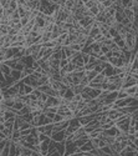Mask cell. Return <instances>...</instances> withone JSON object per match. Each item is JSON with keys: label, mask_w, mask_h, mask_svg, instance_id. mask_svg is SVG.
Instances as JSON below:
<instances>
[{"label": "cell", "mask_w": 138, "mask_h": 156, "mask_svg": "<svg viewBox=\"0 0 138 156\" xmlns=\"http://www.w3.org/2000/svg\"><path fill=\"white\" fill-rule=\"evenodd\" d=\"M10 76L13 77V80H14L15 82L21 81V73H20V71H17V70H11Z\"/></svg>", "instance_id": "12"}, {"label": "cell", "mask_w": 138, "mask_h": 156, "mask_svg": "<svg viewBox=\"0 0 138 156\" xmlns=\"http://www.w3.org/2000/svg\"><path fill=\"white\" fill-rule=\"evenodd\" d=\"M137 85L134 86H131V87H127V89H124V91L126 94L128 95V96H132V98H136L137 99Z\"/></svg>", "instance_id": "6"}, {"label": "cell", "mask_w": 138, "mask_h": 156, "mask_svg": "<svg viewBox=\"0 0 138 156\" xmlns=\"http://www.w3.org/2000/svg\"><path fill=\"white\" fill-rule=\"evenodd\" d=\"M88 140H90V139H88V135H85V136L80 137V139H77V140L75 141V144H76V146L80 149L81 146H83V145H85V144H86Z\"/></svg>", "instance_id": "9"}, {"label": "cell", "mask_w": 138, "mask_h": 156, "mask_svg": "<svg viewBox=\"0 0 138 156\" xmlns=\"http://www.w3.org/2000/svg\"><path fill=\"white\" fill-rule=\"evenodd\" d=\"M5 52H7V49H4V47H0V64L1 63H5Z\"/></svg>", "instance_id": "21"}, {"label": "cell", "mask_w": 138, "mask_h": 156, "mask_svg": "<svg viewBox=\"0 0 138 156\" xmlns=\"http://www.w3.org/2000/svg\"><path fill=\"white\" fill-rule=\"evenodd\" d=\"M30 134H31V128H30V129H26V130H21V131H20V136H21V137H26V136H29Z\"/></svg>", "instance_id": "23"}, {"label": "cell", "mask_w": 138, "mask_h": 156, "mask_svg": "<svg viewBox=\"0 0 138 156\" xmlns=\"http://www.w3.org/2000/svg\"><path fill=\"white\" fill-rule=\"evenodd\" d=\"M79 152V147L76 146L75 141H65V154L64 156H70L72 154Z\"/></svg>", "instance_id": "1"}, {"label": "cell", "mask_w": 138, "mask_h": 156, "mask_svg": "<svg viewBox=\"0 0 138 156\" xmlns=\"http://www.w3.org/2000/svg\"><path fill=\"white\" fill-rule=\"evenodd\" d=\"M92 150H93V146L91 145V142H90V140H88V141L85 144V145L81 146V147L79 149V151H80V152H91Z\"/></svg>", "instance_id": "7"}, {"label": "cell", "mask_w": 138, "mask_h": 156, "mask_svg": "<svg viewBox=\"0 0 138 156\" xmlns=\"http://www.w3.org/2000/svg\"><path fill=\"white\" fill-rule=\"evenodd\" d=\"M108 51H110V47L108 46H106L105 44L101 45V55H106Z\"/></svg>", "instance_id": "25"}, {"label": "cell", "mask_w": 138, "mask_h": 156, "mask_svg": "<svg viewBox=\"0 0 138 156\" xmlns=\"http://www.w3.org/2000/svg\"><path fill=\"white\" fill-rule=\"evenodd\" d=\"M0 95H3V94H1V90H0Z\"/></svg>", "instance_id": "33"}, {"label": "cell", "mask_w": 138, "mask_h": 156, "mask_svg": "<svg viewBox=\"0 0 138 156\" xmlns=\"http://www.w3.org/2000/svg\"><path fill=\"white\" fill-rule=\"evenodd\" d=\"M30 156H41V155H40L39 152H34V151H33V152H31V155H30Z\"/></svg>", "instance_id": "31"}, {"label": "cell", "mask_w": 138, "mask_h": 156, "mask_svg": "<svg viewBox=\"0 0 138 156\" xmlns=\"http://www.w3.org/2000/svg\"><path fill=\"white\" fill-rule=\"evenodd\" d=\"M112 126H115V121H107V122H105V124L101 125V129H102V130H108V129H111Z\"/></svg>", "instance_id": "18"}, {"label": "cell", "mask_w": 138, "mask_h": 156, "mask_svg": "<svg viewBox=\"0 0 138 156\" xmlns=\"http://www.w3.org/2000/svg\"><path fill=\"white\" fill-rule=\"evenodd\" d=\"M137 80H138V79H136V77H133V76H131V75L127 74V75H126V77L123 79V81H122L121 89L124 90V89H127V87H131V86L137 85Z\"/></svg>", "instance_id": "2"}, {"label": "cell", "mask_w": 138, "mask_h": 156, "mask_svg": "<svg viewBox=\"0 0 138 156\" xmlns=\"http://www.w3.org/2000/svg\"><path fill=\"white\" fill-rule=\"evenodd\" d=\"M113 1H115V0H101V4H102V7H103L105 9H107V8L112 7Z\"/></svg>", "instance_id": "17"}, {"label": "cell", "mask_w": 138, "mask_h": 156, "mask_svg": "<svg viewBox=\"0 0 138 156\" xmlns=\"http://www.w3.org/2000/svg\"><path fill=\"white\" fill-rule=\"evenodd\" d=\"M29 21H30V19H29L27 16H24V17H21V19H20V24H21V26L24 28V26H25Z\"/></svg>", "instance_id": "26"}, {"label": "cell", "mask_w": 138, "mask_h": 156, "mask_svg": "<svg viewBox=\"0 0 138 156\" xmlns=\"http://www.w3.org/2000/svg\"><path fill=\"white\" fill-rule=\"evenodd\" d=\"M5 144H7V140H4V141H1V142H0V154H1L3 149H4V146H5Z\"/></svg>", "instance_id": "29"}, {"label": "cell", "mask_w": 138, "mask_h": 156, "mask_svg": "<svg viewBox=\"0 0 138 156\" xmlns=\"http://www.w3.org/2000/svg\"><path fill=\"white\" fill-rule=\"evenodd\" d=\"M60 100L61 98H55V96H49L45 101V109L46 107H57L60 105Z\"/></svg>", "instance_id": "4"}, {"label": "cell", "mask_w": 138, "mask_h": 156, "mask_svg": "<svg viewBox=\"0 0 138 156\" xmlns=\"http://www.w3.org/2000/svg\"><path fill=\"white\" fill-rule=\"evenodd\" d=\"M75 96V94H74V91H72V89L71 87H67L66 89V91H65V94H64V99H66V100H69V101H71L72 100V98Z\"/></svg>", "instance_id": "11"}, {"label": "cell", "mask_w": 138, "mask_h": 156, "mask_svg": "<svg viewBox=\"0 0 138 156\" xmlns=\"http://www.w3.org/2000/svg\"><path fill=\"white\" fill-rule=\"evenodd\" d=\"M0 8H1V7H0Z\"/></svg>", "instance_id": "34"}, {"label": "cell", "mask_w": 138, "mask_h": 156, "mask_svg": "<svg viewBox=\"0 0 138 156\" xmlns=\"http://www.w3.org/2000/svg\"><path fill=\"white\" fill-rule=\"evenodd\" d=\"M81 58H82V61H83V64H87L88 63V59H90V55H87V54H83V52H81Z\"/></svg>", "instance_id": "27"}, {"label": "cell", "mask_w": 138, "mask_h": 156, "mask_svg": "<svg viewBox=\"0 0 138 156\" xmlns=\"http://www.w3.org/2000/svg\"><path fill=\"white\" fill-rule=\"evenodd\" d=\"M55 147H56V151L61 156H64V154H65V142H55Z\"/></svg>", "instance_id": "13"}, {"label": "cell", "mask_w": 138, "mask_h": 156, "mask_svg": "<svg viewBox=\"0 0 138 156\" xmlns=\"http://www.w3.org/2000/svg\"><path fill=\"white\" fill-rule=\"evenodd\" d=\"M50 139L53 141V142H65V130H61V131H56V133H52Z\"/></svg>", "instance_id": "3"}, {"label": "cell", "mask_w": 138, "mask_h": 156, "mask_svg": "<svg viewBox=\"0 0 138 156\" xmlns=\"http://www.w3.org/2000/svg\"><path fill=\"white\" fill-rule=\"evenodd\" d=\"M47 156H61V155H60L57 151H55V152H52V154H49Z\"/></svg>", "instance_id": "30"}, {"label": "cell", "mask_w": 138, "mask_h": 156, "mask_svg": "<svg viewBox=\"0 0 138 156\" xmlns=\"http://www.w3.org/2000/svg\"><path fill=\"white\" fill-rule=\"evenodd\" d=\"M34 91V89L31 86H29V85H24V94L25 95H30Z\"/></svg>", "instance_id": "22"}, {"label": "cell", "mask_w": 138, "mask_h": 156, "mask_svg": "<svg viewBox=\"0 0 138 156\" xmlns=\"http://www.w3.org/2000/svg\"><path fill=\"white\" fill-rule=\"evenodd\" d=\"M38 139H39V142H46V141H50L51 139L47 137L45 134H39L38 135Z\"/></svg>", "instance_id": "19"}, {"label": "cell", "mask_w": 138, "mask_h": 156, "mask_svg": "<svg viewBox=\"0 0 138 156\" xmlns=\"http://www.w3.org/2000/svg\"><path fill=\"white\" fill-rule=\"evenodd\" d=\"M97 75V73H96L95 70H90V71H85V76H86V79L91 82L93 79H95V76Z\"/></svg>", "instance_id": "14"}, {"label": "cell", "mask_w": 138, "mask_h": 156, "mask_svg": "<svg viewBox=\"0 0 138 156\" xmlns=\"http://www.w3.org/2000/svg\"><path fill=\"white\" fill-rule=\"evenodd\" d=\"M105 80H106V76L101 73V74H97V75H96L95 79H93L91 82H92V84H98V85H101V84Z\"/></svg>", "instance_id": "10"}, {"label": "cell", "mask_w": 138, "mask_h": 156, "mask_svg": "<svg viewBox=\"0 0 138 156\" xmlns=\"http://www.w3.org/2000/svg\"><path fill=\"white\" fill-rule=\"evenodd\" d=\"M101 156H111V155H107V154H102Z\"/></svg>", "instance_id": "32"}, {"label": "cell", "mask_w": 138, "mask_h": 156, "mask_svg": "<svg viewBox=\"0 0 138 156\" xmlns=\"http://www.w3.org/2000/svg\"><path fill=\"white\" fill-rule=\"evenodd\" d=\"M102 74H103L106 77H111V76H116V73H115V68L111 66L110 64H107V66L105 68V70L102 71Z\"/></svg>", "instance_id": "5"}, {"label": "cell", "mask_w": 138, "mask_h": 156, "mask_svg": "<svg viewBox=\"0 0 138 156\" xmlns=\"http://www.w3.org/2000/svg\"><path fill=\"white\" fill-rule=\"evenodd\" d=\"M64 70H65V71H66V73H67V74H72L74 71L76 70V66H75L74 64H71V63H69V64H67V66H66V68H65Z\"/></svg>", "instance_id": "16"}, {"label": "cell", "mask_w": 138, "mask_h": 156, "mask_svg": "<svg viewBox=\"0 0 138 156\" xmlns=\"http://www.w3.org/2000/svg\"><path fill=\"white\" fill-rule=\"evenodd\" d=\"M64 117L61 116V115H59V114H56L55 116H53V119H52V124H60L61 121H64Z\"/></svg>", "instance_id": "20"}, {"label": "cell", "mask_w": 138, "mask_h": 156, "mask_svg": "<svg viewBox=\"0 0 138 156\" xmlns=\"http://www.w3.org/2000/svg\"><path fill=\"white\" fill-rule=\"evenodd\" d=\"M17 61H19V60H16V59H10V60H7V61H5L4 64L7 65V66H9L11 70H13V69L15 68V65L17 64Z\"/></svg>", "instance_id": "15"}, {"label": "cell", "mask_w": 138, "mask_h": 156, "mask_svg": "<svg viewBox=\"0 0 138 156\" xmlns=\"http://www.w3.org/2000/svg\"><path fill=\"white\" fill-rule=\"evenodd\" d=\"M71 101H75V103H80V101H82V96H81V94L75 95V96L72 98V100H71Z\"/></svg>", "instance_id": "28"}, {"label": "cell", "mask_w": 138, "mask_h": 156, "mask_svg": "<svg viewBox=\"0 0 138 156\" xmlns=\"http://www.w3.org/2000/svg\"><path fill=\"white\" fill-rule=\"evenodd\" d=\"M0 73H1L5 77H7V76H9V75H10L11 69H10L9 66H7V65H5L4 63H1V64H0Z\"/></svg>", "instance_id": "8"}, {"label": "cell", "mask_w": 138, "mask_h": 156, "mask_svg": "<svg viewBox=\"0 0 138 156\" xmlns=\"http://www.w3.org/2000/svg\"><path fill=\"white\" fill-rule=\"evenodd\" d=\"M69 59H62V60H60V69H65L66 66H67V64H69Z\"/></svg>", "instance_id": "24"}]
</instances>
